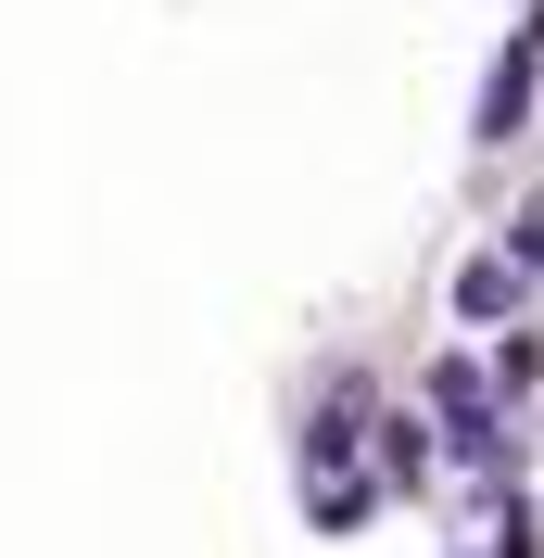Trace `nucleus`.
Here are the masks:
<instances>
[{
  "mask_svg": "<svg viewBox=\"0 0 544 558\" xmlns=\"http://www.w3.org/2000/svg\"><path fill=\"white\" fill-rule=\"evenodd\" d=\"M431 407L456 418V445H469L481 470H494V457H507V432H494V381H481L469 355H443V368H431Z\"/></svg>",
  "mask_w": 544,
  "mask_h": 558,
  "instance_id": "f257e3e1",
  "label": "nucleus"
},
{
  "mask_svg": "<svg viewBox=\"0 0 544 558\" xmlns=\"http://www.w3.org/2000/svg\"><path fill=\"white\" fill-rule=\"evenodd\" d=\"M519 102H532V51H507V64H494V89H481V140H507Z\"/></svg>",
  "mask_w": 544,
  "mask_h": 558,
  "instance_id": "f03ea898",
  "label": "nucleus"
},
{
  "mask_svg": "<svg viewBox=\"0 0 544 558\" xmlns=\"http://www.w3.org/2000/svg\"><path fill=\"white\" fill-rule=\"evenodd\" d=\"M456 305H469V317H507L519 305V254H481V267L456 279Z\"/></svg>",
  "mask_w": 544,
  "mask_h": 558,
  "instance_id": "7ed1b4c3",
  "label": "nucleus"
},
{
  "mask_svg": "<svg viewBox=\"0 0 544 558\" xmlns=\"http://www.w3.org/2000/svg\"><path fill=\"white\" fill-rule=\"evenodd\" d=\"M494 558H544V533H532V508H507V533H494Z\"/></svg>",
  "mask_w": 544,
  "mask_h": 558,
  "instance_id": "20e7f679",
  "label": "nucleus"
}]
</instances>
